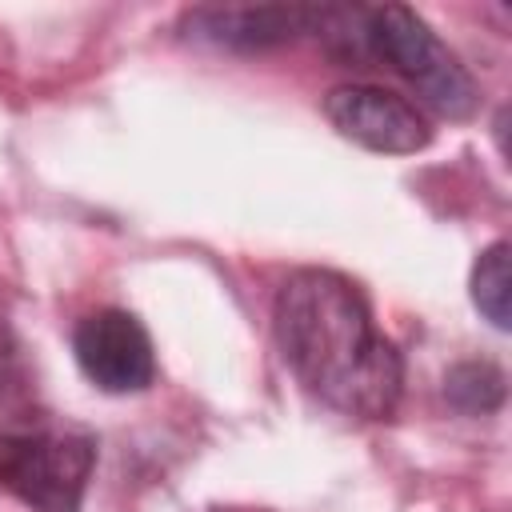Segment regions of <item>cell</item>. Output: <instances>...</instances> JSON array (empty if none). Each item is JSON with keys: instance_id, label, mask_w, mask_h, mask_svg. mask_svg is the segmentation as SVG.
I'll list each match as a JSON object with an SVG mask.
<instances>
[{"instance_id": "1", "label": "cell", "mask_w": 512, "mask_h": 512, "mask_svg": "<svg viewBox=\"0 0 512 512\" xmlns=\"http://www.w3.org/2000/svg\"><path fill=\"white\" fill-rule=\"evenodd\" d=\"M276 340L296 380L328 408L384 420L400 404L404 360L360 288L332 268H300L276 292Z\"/></svg>"}, {"instance_id": "2", "label": "cell", "mask_w": 512, "mask_h": 512, "mask_svg": "<svg viewBox=\"0 0 512 512\" xmlns=\"http://www.w3.org/2000/svg\"><path fill=\"white\" fill-rule=\"evenodd\" d=\"M364 56L384 60L440 116L464 120L476 112V80L440 44V36L404 4L364 8Z\"/></svg>"}, {"instance_id": "3", "label": "cell", "mask_w": 512, "mask_h": 512, "mask_svg": "<svg viewBox=\"0 0 512 512\" xmlns=\"http://www.w3.org/2000/svg\"><path fill=\"white\" fill-rule=\"evenodd\" d=\"M96 464V444L80 432L0 436V484L32 512H80Z\"/></svg>"}, {"instance_id": "4", "label": "cell", "mask_w": 512, "mask_h": 512, "mask_svg": "<svg viewBox=\"0 0 512 512\" xmlns=\"http://www.w3.org/2000/svg\"><path fill=\"white\" fill-rule=\"evenodd\" d=\"M324 116L344 140L368 152H384V156H408V152L428 148L432 140V128L416 112V104H408L400 92L380 88V84L332 88L324 96Z\"/></svg>"}, {"instance_id": "5", "label": "cell", "mask_w": 512, "mask_h": 512, "mask_svg": "<svg viewBox=\"0 0 512 512\" xmlns=\"http://www.w3.org/2000/svg\"><path fill=\"white\" fill-rule=\"evenodd\" d=\"M72 352L80 372L100 392H140L156 376V352L148 328L124 308H100L84 316L72 332Z\"/></svg>"}, {"instance_id": "6", "label": "cell", "mask_w": 512, "mask_h": 512, "mask_svg": "<svg viewBox=\"0 0 512 512\" xmlns=\"http://www.w3.org/2000/svg\"><path fill=\"white\" fill-rule=\"evenodd\" d=\"M320 20H324V4H236V8H192L184 16V32L216 48L264 52L292 44L300 36H316Z\"/></svg>"}, {"instance_id": "7", "label": "cell", "mask_w": 512, "mask_h": 512, "mask_svg": "<svg viewBox=\"0 0 512 512\" xmlns=\"http://www.w3.org/2000/svg\"><path fill=\"white\" fill-rule=\"evenodd\" d=\"M444 400L464 416H484L504 404V372L488 360L456 364L444 376Z\"/></svg>"}, {"instance_id": "8", "label": "cell", "mask_w": 512, "mask_h": 512, "mask_svg": "<svg viewBox=\"0 0 512 512\" xmlns=\"http://www.w3.org/2000/svg\"><path fill=\"white\" fill-rule=\"evenodd\" d=\"M508 244L496 240L492 248L480 252L476 268H472V304L480 308V316L492 328H508Z\"/></svg>"}, {"instance_id": "9", "label": "cell", "mask_w": 512, "mask_h": 512, "mask_svg": "<svg viewBox=\"0 0 512 512\" xmlns=\"http://www.w3.org/2000/svg\"><path fill=\"white\" fill-rule=\"evenodd\" d=\"M224 512H260V508H224Z\"/></svg>"}]
</instances>
